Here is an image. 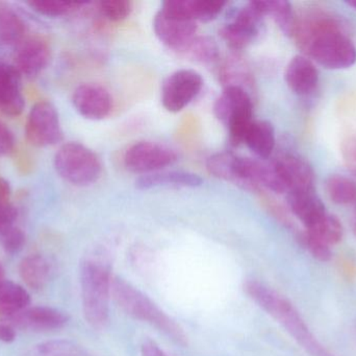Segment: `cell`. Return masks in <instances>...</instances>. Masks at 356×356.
I'll return each instance as SVG.
<instances>
[{"label": "cell", "instance_id": "6da1fadb", "mask_svg": "<svg viewBox=\"0 0 356 356\" xmlns=\"http://www.w3.org/2000/svg\"><path fill=\"white\" fill-rule=\"evenodd\" d=\"M293 38L303 54L328 69L350 68L356 47L340 21L326 14L297 19Z\"/></svg>", "mask_w": 356, "mask_h": 356}, {"label": "cell", "instance_id": "7a4b0ae2", "mask_svg": "<svg viewBox=\"0 0 356 356\" xmlns=\"http://www.w3.org/2000/svg\"><path fill=\"white\" fill-rule=\"evenodd\" d=\"M113 280L112 256L106 249L97 248L81 261L79 282L83 313L94 330H104L108 324Z\"/></svg>", "mask_w": 356, "mask_h": 356}, {"label": "cell", "instance_id": "3957f363", "mask_svg": "<svg viewBox=\"0 0 356 356\" xmlns=\"http://www.w3.org/2000/svg\"><path fill=\"white\" fill-rule=\"evenodd\" d=\"M247 296L277 321L291 336L313 356H334L312 334L300 314L280 293L257 280L244 284Z\"/></svg>", "mask_w": 356, "mask_h": 356}, {"label": "cell", "instance_id": "277c9868", "mask_svg": "<svg viewBox=\"0 0 356 356\" xmlns=\"http://www.w3.org/2000/svg\"><path fill=\"white\" fill-rule=\"evenodd\" d=\"M112 297L129 317L149 324L180 346H188V336L184 328L133 284L122 278H114Z\"/></svg>", "mask_w": 356, "mask_h": 356}, {"label": "cell", "instance_id": "5b68a950", "mask_svg": "<svg viewBox=\"0 0 356 356\" xmlns=\"http://www.w3.org/2000/svg\"><path fill=\"white\" fill-rule=\"evenodd\" d=\"M213 114L227 127L232 146L244 144L247 131L254 121L251 94L243 88L224 87L213 105Z\"/></svg>", "mask_w": 356, "mask_h": 356}, {"label": "cell", "instance_id": "8992f818", "mask_svg": "<svg viewBox=\"0 0 356 356\" xmlns=\"http://www.w3.org/2000/svg\"><path fill=\"white\" fill-rule=\"evenodd\" d=\"M54 167L65 181L75 186L95 183L102 171L97 154L79 142L63 144L54 156Z\"/></svg>", "mask_w": 356, "mask_h": 356}, {"label": "cell", "instance_id": "52a82bcc", "mask_svg": "<svg viewBox=\"0 0 356 356\" xmlns=\"http://www.w3.org/2000/svg\"><path fill=\"white\" fill-rule=\"evenodd\" d=\"M27 141L37 148L56 146L63 140V130L56 107L39 102L31 108L25 125Z\"/></svg>", "mask_w": 356, "mask_h": 356}, {"label": "cell", "instance_id": "ba28073f", "mask_svg": "<svg viewBox=\"0 0 356 356\" xmlns=\"http://www.w3.org/2000/svg\"><path fill=\"white\" fill-rule=\"evenodd\" d=\"M177 155L172 148L152 141H140L127 148L124 165L129 171L140 175L164 171L175 164Z\"/></svg>", "mask_w": 356, "mask_h": 356}, {"label": "cell", "instance_id": "9c48e42d", "mask_svg": "<svg viewBox=\"0 0 356 356\" xmlns=\"http://www.w3.org/2000/svg\"><path fill=\"white\" fill-rule=\"evenodd\" d=\"M203 82L200 73L193 69H179L171 73L163 84L161 100L169 112L184 110L200 93Z\"/></svg>", "mask_w": 356, "mask_h": 356}, {"label": "cell", "instance_id": "30bf717a", "mask_svg": "<svg viewBox=\"0 0 356 356\" xmlns=\"http://www.w3.org/2000/svg\"><path fill=\"white\" fill-rule=\"evenodd\" d=\"M264 18L265 16L257 2H249L236 13L230 22L220 29V36L232 49H244L259 37Z\"/></svg>", "mask_w": 356, "mask_h": 356}, {"label": "cell", "instance_id": "8fae6325", "mask_svg": "<svg viewBox=\"0 0 356 356\" xmlns=\"http://www.w3.org/2000/svg\"><path fill=\"white\" fill-rule=\"evenodd\" d=\"M154 31L167 47L181 52L196 37L197 23L160 10L154 16Z\"/></svg>", "mask_w": 356, "mask_h": 356}, {"label": "cell", "instance_id": "7c38bea8", "mask_svg": "<svg viewBox=\"0 0 356 356\" xmlns=\"http://www.w3.org/2000/svg\"><path fill=\"white\" fill-rule=\"evenodd\" d=\"M72 102L75 110L81 116L91 121H102L112 112V95L98 84L79 85L73 92Z\"/></svg>", "mask_w": 356, "mask_h": 356}, {"label": "cell", "instance_id": "4fadbf2b", "mask_svg": "<svg viewBox=\"0 0 356 356\" xmlns=\"http://www.w3.org/2000/svg\"><path fill=\"white\" fill-rule=\"evenodd\" d=\"M6 322L20 330L49 332L64 328L68 324L69 316L54 307H33L24 309L18 315L8 318Z\"/></svg>", "mask_w": 356, "mask_h": 356}, {"label": "cell", "instance_id": "5bb4252c", "mask_svg": "<svg viewBox=\"0 0 356 356\" xmlns=\"http://www.w3.org/2000/svg\"><path fill=\"white\" fill-rule=\"evenodd\" d=\"M280 169L288 192L315 189L313 167L300 155L282 152L273 159Z\"/></svg>", "mask_w": 356, "mask_h": 356}, {"label": "cell", "instance_id": "9a60e30c", "mask_svg": "<svg viewBox=\"0 0 356 356\" xmlns=\"http://www.w3.org/2000/svg\"><path fill=\"white\" fill-rule=\"evenodd\" d=\"M49 60L47 42L40 37H31L23 40L17 47L14 66L21 75L33 79L47 67Z\"/></svg>", "mask_w": 356, "mask_h": 356}, {"label": "cell", "instance_id": "2e32d148", "mask_svg": "<svg viewBox=\"0 0 356 356\" xmlns=\"http://www.w3.org/2000/svg\"><path fill=\"white\" fill-rule=\"evenodd\" d=\"M284 79L294 93L309 95L319 84V70L311 59L297 54L286 65Z\"/></svg>", "mask_w": 356, "mask_h": 356}, {"label": "cell", "instance_id": "e0dca14e", "mask_svg": "<svg viewBox=\"0 0 356 356\" xmlns=\"http://www.w3.org/2000/svg\"><path fill=\"white\" fill-rule=\"evenodd\" d=\"M286 201L289 208L305 226V229L319 223L328 213L315 189L289 192Z\"/></svg>", "mask_w": 356, "mask_h": 356}, {"label": "cell", "instance_id": "ac0fdd59", "mask_svg": "<svg viewBox=\"0 0 356 356\" xmlns=\"http://www.w3.org/2000/svg\"><path fill=\"white\" fill-rule=\"evenodd\" d=\"M21 77L14 65L6 64L0 83V111L8 116H19L24 109Z\"/></svg>", "mask_w": 356, "mask_h": 356}, {"label": "cell", "instance_id": "d6986e66", "mask_svg": "<svg viewBox=\"0 0 356 356\" xmlns=\"http://www.w3.org/2000/svg\"><path fill=\"white\" fill-rule=\"evenodd\" d=\"M203 180L196 173L182 171H160L143 175L136 180V187L149 190L160 187H199Z\"/></svg>", "mask_w": 356, "mask_h": 356}, {"label": "cell", "instance_id": "ffe728a7", "mask_svg": "<svg viewBox=\"0 0 356 356\" xmlns=\"http://www.w3.org/2000/svg\"><path fill=\"white\" fill-rule=\"evenodd\" d=\"M19 275L27 288L33 291L43 290L51 279V263L44 255H29L20 261Z\"/></svg>", "mask_w": 356, "mask_h": 356}, {"label": "cell", "instance_id": "44dd1931", "mask_svg": "<svg viewBox=\"0 0 356 356\" xmlns=\"http://www.w3.org/2000/svg\"><path fill=\"white\" fill-rule=\"evenodd\" d=\"M244 144L259 159H270L275 148V130L268 121H253L245 136Z\"/></svg>", "mask_w": 356, "mask_h": 356}, {"label": "cell", "instance_id": "7402d4cb", "mask_svg": "<svg viewBox=\"0 0 356 356\" xmlns=\"http://www.w3.org/2000/svg\"><path fill=\"white\" fill-rule=\"evenodd\" d=\"M31 304V295L26 288L10 280L0 284V316L6 318L18 315Z\"/></svg>", "mask_w": 356, "mask_h": 356}, {"label": "cell", "instance_id": "603a6c76", "mask_svg": "<svg viewBox=\"0 0 356 356\" xmlns=\"http://www.w3.org/2000/svg\"><path fill=\"white\" fill-rule=\"evenodd\" d=\"M257 2L264 16H270L284 35L293 37L297 18L292 4L284 0H259Z\"/></svg>", "mask_w": 356, "mask_h": 356}, {"label": "cell", "instance_id": "cb8c5ba5", "mask_svg": "<svg viewBox=\"0 0 356 356\" xmlns=\"http://www.w3.org/2000/svg\"><path fill=\"white\" fill-rule=\"evenodd\" d=\"M305 233L313 240L332 248L341 242L344 231L338 217L327 213L319 223L305 229Z\"/></svg>", "mask_w": 356, "mask_h": 356}, {"label": "cell", "instance_id": "d4e9b609", "mask_svg": "<svg viewBox=\"0 0 356 356\" xmlns=\"http://www.w3.org/2000/svg\"><path fill=\"white\" fill-rule=\"evenodd\" d=\"M325 190L334 204H356V181L350 178L332 175L326 179Z\"/></svg>", "mask_w": 356, "mask_h": 356}, {"label": "cell", "instance_id": "484cf974", "mask_svg": "<svg viewBox=\"0 0 356 356\" xmlns=\"http://www.w3.org/2000/svg\"><path fill=\"white\" fill-rule=\"evenodd\" d=\"M25 24L20 16L8 8H0V43L20 44L24 40Z\"/></svg>", "mask_w": 356, "mask_h": 356}, {"label": "cell", "instance_id": "4316f807", "mask_svg": "<svg viewBox=\"0 0 356 356\" xmlns=\"http://www.w3.org/2000/svg\"><path fill=\"white\" fill-rule=\"evenodd\" d=\"M180 54L194 62L213 63L219 58V48L213 38L196 36Z\"/></svg>", "mask_w": 356, "mask_h": 356}, {"label": "cell", "instance_id": "83f0119b", "mask_svg": "<svg viewBox=\"0 0 356 356\" xmlns=\"http://www.w3.org/2000/svg\"><path fill=\"white\" fill-rule=\"evenodd\" d=\"M33 356H95L83 347L66 340H54L35 346Z\"/></svg>", "mask_w": 356, "mask_h": 356}, {"label": "cell", "instance_id": "f1b7e54d", "mask_svg": "<svg viewBox=\"0 0 356 356\" xmlns=\"http://www.w3.org/2000/svg\"><path fill=\"white\" fill-rule=\"evenodd\" d=\"M220 75H221V81L223 82L225 87L234 86V87L243 88V89L248 91L246 85L251 83V75H249L246 66L240 61H227L223 65V68H222Z\"/></svg>", "mask_w": 356, "mask_h": 356}, {"label": "cell", "instance_id": "f546056e", "mask_svg": "<svg viewBox=\"0 0 356 356\" xmlns=\"http://www.w3.org/2000/svg\"><path fill=\"white\" fill-rule=\"evenodd\" d=\"M81 2L62 1V0H39L29 2V6L39 14L49 17L64 16L81 6Z\"/></svg>", "mask_w": 356, "mask_h": 356}, {"label": "cell", "instance_id": "4dcf8cb0", "mask_svg": "<svg viewBox=\"0 0 356 356\" xmlns=\"http://www.w3.org/2000/svg\"><path fill=\"white\" fill-rule=\"evenodd\" d=\"M26 236L20 228L12 225L0 232V246L10 255L18 254L24 248Z\"/></svg>", "mask_w": 356, "mask_h": 356}, {"label": "cell", "instance_id": "1f68e13d", "mask_svg": "<svg viewBox=\"0 0 356 356\" xmlns=\"http://www.w3.org/2000/svg\"><path fill=\"white\" fill-rule=\"evenodd\" d=\"M133 6L129 0H106L99 3V10L104 18L112 22L124 20L131 15Z\"/></svg>", "mask_w": 356, "mask_h": 356}, {"label": "cell", "instance_id": "d6a6232c", "mask_svg": "<svg viewBox=\"0 0 356 356\" xmlns=\"http://www.w3.org/2000/svg\"><path fill=\"white\" fill-rule=\"evenodd\" d=\"M221 0H195V18L196 21L209 22L213 20L225 6Z\"/></svg>", "mask_w": 356, "mask_h": 356}, {"label": "cell", "instance_id": "836d02e7", "mask_svg": "<svg viewBox=\"0 0 356 356\" xmlns=\"http://www.w3.org/2000/svg\"><path fill=\"white\" fill-rule=\"evenodd\" d=\"M300 238L303 246L309 250V252L315 258L319 259L320 261H328L332 258V248H330V247L313 240L305 233H302Z\"/></svg>", "mask_w": 356, "mask_h": 356}, {"label": "cell", "instance_id": "e575fe53", "mask_svg": "<svg viewBox=\"0 0 356 356\" xmlns=\"http://www.w3.org/2000/svg\"><path fill=\"white\" fill-rule=\"evenodd\" d=\"M341 154L345 167L356 180V137H349L343 141Z\"/></svg>", "mask_w": 356, "mask_h": 356}, {"label": "cell", "instance_id": "d590c367", "mask_svg": "<svg viewBox=\"0 0 356 356\" xmlns=\"http://www.w3.org/2000/svg\"><path fill=\"white\" fill-rule=\"evenodd\" d=\"M14 146V134L3 123L0 121V157L6 156L12 153Z\"/></svg>", "mask_w": 356, "mask_h": 356}, {"label": "cell", "instance_id": "8d00e7d4", "mask_svg": "<svg viewBox=\"0 0 356 356\" xmlns=\"http://www.w3.org/2000/svg\"><path fill=\"white\" fill-rule=\"evenodd\" d=\"M17 210L13 205L6 208H0V232L8 226H12L17 219Z\"/></svg>", "mask_w": 356, "mask_h": 356}, {"label": "cell", "instance_id": "74e56055", "mask_svg": "<svg viewBox=\"0 0 356 356\" xmlns=\"http://www.w3.org/2000/svg\"><path fill=\"white\" fill-rule=\"evenodd\" d=\"M16 328L8 322H0V342L10 344L16 340Z\"/></svg>", "mask_w": 356, "mask_h": 356}, {"label": "cell", "instance_id": "f35d334b", "mask_svg": "<svg viewBox=\"0 0 356 356\" xmlns=\"http://www.w3.org/2000/svg\"><path fill=\"white\" fill-rule=\"evenodd\" d=\"M10 196H12V188L10 183L3 178H0V208H6L12 205Z\"/></svg>", "mask_w": 356, "mask_h": 356}, {"label": "cell", "instance_id": "ab89813d", "mask_svg": "<svg viewBox=\"0 0 356 356\" xmlns=\"http://www.w3.org/2000/svg\"><path fill=\"white\" fill-rule=\"evenodd\" d=\"M141 353L142 356H170L152 341H145L142 344Z\"/></svg>", "mask_w": 356, "mask_h": 356}, {"label": "cell", "instance_id": "60d3db41", "mask_svg": "<svg viewBox=\"0 0 356 356\" xmlns=\"http://www.w3.org/2000/svg\"><path fill=\"white\" fill-rule=\"evenodd\" d=\"M4 276H6V271H4L3 265L0 263V284H1L3 280H6L4 279Z\"/></svg>", "mask_w": 356, "mask_h": 356}, {"label": "cell", "instance_id": "b9f144b4", "mask_svg": "<svg viewBox=\"0 0 356 356\" xmlns=\"http://www.w3.org/2000/svg\"><path fill=\"white\" fill-rule=\"evenodd\" d=\"M353 232H355V234L356 235V204H355V211H353Z\"/></svg>", "mask_w": 356, "mask_h": 356}, {"label": "cell", "instance_id": "7bdbcfd3", "mask_svg": "<svg viewBox=\"0 0 356 356\" xmlns=\"http://www.w3.org/2000/svg\"><path fill=\"white\" fill-rule=\"evenodd\" d=\"M4 66H6V63L1 62V61H0V83H1V77L2 72H3Z\"/></svg>", "mask_w": 356, "mask_h": 356}, {"label": "cell", "instance_id": "ee69618b", "mask_svg": "<svg viewBox=\"0 0 356 356\" xmlns=\"http://www.w3.org/2000/svg\"><path fill=\"white\" fill-rule=\"evenodd\" d=\"M347 4H348L349 6H351V8H355L356 10V0H353V1H347Z\"/></svg>", "mask_w": 356, "mask_h": 356}]
</instances>
